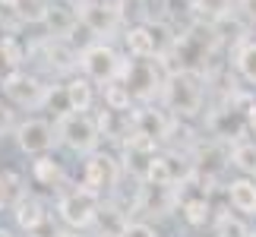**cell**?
Returning <instances> with one entry per match:
<instances>
[{"instance_id":"27","label":"cell","mask_w":256,"mask_h":237,"mask_svg":"<svg viewBox=\"0 0 256 237\" xmlns=\"http://www.w3.org/2000/svg\"><path fill=\"white\" fill-rule=\"evenodd\" d=\"M240 124H244V130H247V133H256V92L240 108Z\"/></svg>"},{"instance_id":"16","label":"cell","mask_w":256,"mask_h":237,"mask_svg":"<svg viewBox=\"0 0 256 237\" xmlns=\"http://www.w3.org/2000/svg\"><path fill=\"white\" fill-rule=\"evenodd\" d=\"M64 86V95H66V104H70V111H80V114H92L98 102H102V92H98V86L92 79H86L80 70L64 76L60 79Z\"/></svg>"},{"instance_id":"20","label":"cell","mask_w":256,"mask_h":237,"mask_svg":"<svg viewBox=\"0 0 256 237\" xmlns=\"http://www.w3.org/2000/svg\"><path fill=\"white\" fill-rule=\"evenodd\" d=\"M0 64H4V73L28 70V48H26V42L16 32H6L4 38H0Z\"/></svg>"},{"instance_id":"9","label":"cell","mask_w":256,"mask_h":237,"mask_svg":"<svg viewBox=\"0 0 256 237\" xmlns=\"http://www.w3.org/2000/svg\"><path fill=\"white\" fill-rule=\"evenodd\" d=\"M80 26L92 42H111V35L124 32V6L120 0H86L80 6Z\"/></svg>"},{"instance_id":"28","label":"cell","mask_w":256,"mask_h":237,"mask_svg":"<svg viewBox=\"0 0 256 237\" xmlns=\"http://www.w3.org/2000/svg\"><path fill=\"white\" fill-rule=\"evenodd\" d=\"M234 10L250 28H256V0H234Z\"/></svg>"},{"instance_id":"4","label":"cell","mask_w":256,"mask_h":237,"mask_svg":"<svg viewBox=\"0 0 256 237\" xmlns=\"http://www.w3.org/2000/svg\"><path fill=\"white\" fill-rule=\"evenodd\" d=\"M124 177V164H120V155L111 152V149H98L92 155L80 158V174H76V184H82L86 190L98 193L102 200L117 193V184Z\"/></svg>"},{"instance_id":"29","label":"cell","mask_w":256,"mask_h":237,"mask_svg":"<svg viewBox=\"0 0 256 237\" xmlns=\"http://www.w3.org/2000/svg\"><path fill=\"white\" fill-rule=\"evenodd\" d=\"M60 237H98V234H95V231H66V228H64Z\"/></svg>"},{"instance_id":"7","label":"cell","mask_w":256,"mask_h":237,"mask_svg":"<svg viewBox=\"0 0 256 237\" xmlns=\"http://www.w3.org/2000/svg\"><path fill=\"white\" fill-rule=\"evenodd\" d=\"M51 86L35 70H13L0 76V98L16 111H42Z\"/></svg>"},{"instance_id":"18","label":"cell","mask_w":256,"mask_h":237,"mask_svg":"<svg viewBox=\"0 0 256 237\" xmlns=\"http://www.w3.org/2000/svg\"><path fill=\"white\" fill-rule=\"evenodd\" d=\"M228 60H231L234 76H238L244 86H250L253 92H256V35H250V32L240 35L238 42L231 44Z\"/></svg>"},{"instance_id":"32","label":"cell","mask_w":256,"mask_h":237,"mask_svg":"<svg viewBox=\"0 0 256 237\" xmlns=\"http://www.w3.org/2000/svg\"><path fill=\"white\" fill-rule=\"evenodd\" d=\"M250 237H256V228H253V234H250Z\"/></svg>"},{"instance_id":"6","label":"cell","mask_w":256,"mask_h":237,"mask_svg":"<svg viewBox=\"0 0 256 237\" xmlns=\"http://www.w3.org/2000/svg\"><path fill=\"white\" fill-rule=\"evenodd\" d=\"M126 60H130V57L114 42H88V44L80 48V73L86 79H92L98 88L114 82V79H120Z\"/></svg>"},{"instance_id":"30","label":"cell","mask_w":256,"mask_h":237,"mask_svg":"<svg viewBox=\"0 0 256 237\" xmlns=\"http://www.w3.org/2000/svg\"><path fill=\"white\" fill-rule=\"evenodd\" d=\"M0 237H16V231L10 228V224H0Z\"/></svg>"},{"instance_id":"23","label":"cell","mask_w":256,"mask_h":237,"mask_svg":"<svg viewBox=\"0 0 256 237\" xmlns=\"http://www.w3.org/2000/svg\"><path fill=\"white\" fill-rule=\"evenodd\" d=\"M22 193H26V177L19 171H13V168H4L0 171V215L13 209Z\"/></svg>"},{"instance_id":"31","label":"cell","mask_w":256,"mask_h":237,"mask_svg":"<svg viewBox=\"0 0 256 237\" xmlns=\"http://www.w3.org/2000/svg\"><path fill=\"white\" fill-rule=\"evenodd\" d=\"M190 237H202V234H190Z\"/></svg>"},{"instance_id":"3","label":"cell","mask_w":256,"mask_h":237,"mask_svg":"<svg viewBox=\"0 0 256 237\" xmlns=\"http://www.w3.org/2000/svg\"><path fill=\"white\" fill-rule=\"evenodd\" d=\"M168 64L164 57H155V60H126L120 82L130 88L136 104H158L162 92H164V79H168Z\"/></svg>"},{"instance_id":"15","label":"cell","mask_w":256,"mask_h":237,"mask_svg":"<svg viewBox=\"0 0 256 237\" xmlns=\"http://www.w3.org/2000/svg\"><path fill=\"white\" fill-rule=\"evenodd\" d=\"M224 193V206L234 209L244 218H256V177H247V174H234L224 180L222 186Z\"/></svg>"},{"instance_id":"25","label":"cell","mask_w":256,"mask_h":237,"mask_svg":"<svg viewBox=\"0 0 256 237\" xmlns=\"http://www.w3.org/2000/svg\"><path fill=\"white\" fill-rule=\"evenodd\" d=\"M120 237H162V231L155 228L152 222H146V218H130L124 224Z\"/></svg>"},{"instance_id":"17","label":"cell","mask_w":256,"mask_h":237,"mask_svg":"<svg viewBox=\"0 0 256 237\" xmlns=\"http://www.w3.org/2000/svg\"><path fill=\"white\" fill-rule=\"evenodd\" d=\"M42 28L51 38H73V32L80 28V10L64 4V0H48L44 16H42Z\"/></svg>"},{"instance_id":"8","label":"cell","mask_w":256,"mask_h":237,"mask_svg":"<svg viewBox=\"0 0 256 237\" xmlns=\"http://www.w3.org/2000/svg\"><path fill=\"white\" fill-rule=\"evenodd\" d=\"M13 146L22 158H38V155H48L57 149V130H54V120L48 114H26L19 117L16 130H13Z\"/></svg>"},{"instance_id":"5","label":"cell","mask_w":256,"mask_h":237,"mask_svg":"<svg viewBox=\"0 0 256 237\" xmlns=\"http://www.w3.org/2000/svg\"><path fill=\"white\" fill-rule=\"evenodd\" d=\"M57 130V146L64 152H70L76 158H86L102 149V133H98V124L92 114H80V111H66L64 117L54 120Z\"/></svg>"},{"instance_id":"13","label":"cell","mask_w":256,"mask_h":237,"mask_svg":"<svg viewBox=\"0 0 256 237\" xmlns=\"http://www.w3.org/2000/svg\"><path fill=\"white\" fill-rule=\"evenodd\" d=\"M171 124H174V117L164 111L162 104H136L130 111V130L149 136V140H155L158 146H164V140H168Z\"/></svg>"},{"instance_id":"24","label":"cell","mask_w":256,"mask_h":237,"mask_svg":"<svg viewBox=\"0 0 256 237\" xmlns=\"http://www.w3.org/2000/svg\"><path fill=\"white\" fill-rule=\"evenodd\" d=\"M238 10H234V0H196L193 4V19H200V22H222V19L234 16Z\"/></svg>"},{"instance_id":"11","label":"cell","mask_w":256,"mask_h":237,"mask_svg":"<svg viewBox=\"0 0 256 237\" xmlns=\"http://www.w3.org/2000/svg\"><path fill=\"white\" fill-rule=\"evenodd\" d=\"M193 164L184 162L174 149H158L149 164H146V174L140 184H152V186H171V190H180V186L190 180Z\"/></svg>"},{"instance_id":"10","label":"cell","mask_w":256,"mask_h":237,"mask_svg":"<svg viewBox=\"0 0 256 237\" xmlns=\"http://www.w3.org/2000/svg\"><path fill=\"white\" fill-rule=\"evenodd\" d=\"M28 60H42V66L54 76H70V73L80 70V48L70 38L44 35L28 48Z\"/></svg>"},{"instance_id":"26","label":"cell","mask_w":256,"mask_h":237,"mask_svg":"<svg viewBox=\"0 0 256 237\" xmlns=\"http://www.w3.org/2000/svg\"><path fill=\"white\" fill-rule=\"evenodd\" d=\"M16 124H19L16 108H10V104L4 102V98H0V140H4V136H13Z\"/></svg>"},{"instance_id":"19","label":"cell","mask_w":256,"mask_h":237,"mask_svg":"<svg viewBox=\"0 0 256 237\" xmlns=\"http://www.w3.org/2000/svg\"><path fill=\"white\" fill-rule=\"evenodd\" d=\"M212 237H250L253 234V224L250 218H244V215H238L234 209H215V218L209 224Z\"/></svg>"},{"instance_id":"14","label":"cell","mask_w":256,"mask_h":237,"mask_svg":"<svg viewBox=\"0 0 256 237\" xmlns=\"http://www.w3.org/2000/svg\"><path fill=\"white\" fill-rule=\"evenodd\" d=\"M177 215L190 231H202L215 218V206L206 190H177Z\"/></svg>"},{"instance_id":"12","label":"cell","mask_w":256,"mask_h":237,"mask_svg":"<svg viewBox=\"0 0 256 237\" xmlns=\"http://www.w3.org/2000/svg\"><path fill=\"white\" fill-rule=\"evenodd\" d=\"M26 177H28V184H32V186H42V190H48V193L64 190V186L73 180L70 171H66V164H64V162H60V158H57L54 152L32 158V162H28Z\"/></svg>"},{"instance_id":"2","label":"cell","mask_w":256,"mask_h":237,"mask_svg":"<svg viewBox=\"0 0 256 237\" xmlns=\"http://www.w3.org/2000/svg\"><path fill=\"white\" fill-rule=\"evenodd\" d=\"M102 196L86 190L82 184L70 180L64 190L54 193V215L66 231H95L98 212H102Z\"/></svg>"},{"instance_id":"1","label":"cell","mask_w":256,"mask_h":237,"mask_svg":"<svg viewBox=\"0 0 256 237\" xmlns=\"http://www.w3.org/2000/svg\"><path fill=\"white\" fill-rule=\"evenodd\" d=\"M206 102H209V76L202 66H174L168 73L158 104L174 120H196L206 111Z\"/></svg>"},{"instance_id":"21","label":"cell","mask_w":256,"mask_h":237,"mask_svg":"<svg viewBox=\"0 0 256 237\" xmlns=\"http://www.w3.org/2000/svg\"><path fill=\"white\" fill-rule=\"evenodd\" d=\"M228 164L234 174L256 177V140H234L228 146Z\"/></svg>"},{"instance_id":"22","label":"cell","mask_w":256,"mask_h":237,"mask_svg":"<svg viewBox=\"0 0 256 237\" xmlns=\"http://www.w3.org/2000/svg\"><path fill=\"white\" fill-rule=\"evenodd\" d=\"M98 92H102V102H98V104L108 108V111H114V114H130L133 108H136L133 95H130V88H126L120 79H114V82L102 86Z\"/></svg>"}]
</instances>
